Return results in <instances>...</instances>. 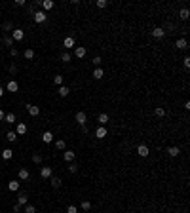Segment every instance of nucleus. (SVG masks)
Listing matches in <instances>:
<instances>
[{"instance_id": "obj_22", "label": "nucleus", "mask_w": 190, "mask_h": 213, "mask_svg": "<svg viewBox=\"0 0 190 213\" xmlns=\"http://www.w3.org/2000/svg\"><path fill=\"white\" fill-rule=\"evenodd\" d=\"M103 76H105V71L101 69V67H97V69L93 71V78H95V80H101Z\"/></svg>"}, {"instance_id": "obj_23", "label": "nucleus", "mask_w": 190, "mask_h": 213, "mask_svg": "<svg viewBox=\"0 0 190 213\" xmlns=\"http://www.w3.org/2000/svg\"><path fill=\"white\" fill-rule=\"evenodd\" d=\"M11 156H14L11 148H4L2 150V160H11Z\"/></svg>"}, {"instance_id": "obj_43", "label": "nucleus", "mask_w": 190, "mask_h": 213, "mask_svg": "<svg viewBox=\"0 0 190 213\" xmlns=\"http://www.w3.org/2000/svg\"><path fill=\"white\" fill-rule=\"evenodd\" d=\"M10 55H11V57H17V50H15V48H11V50H10Z\"/></svg>"}, {"instance_id": "obj_5", "label": "nucleus", "mask_w": 190, "mask_h": 213, "mask_svg": "<svg viewBox=\"0 0 190 213\" xmlns=\"http://www.w3.org/2000/svg\"><path fill=\"white\" fill-rule=\"evenodd\" d=\"M74 46H76V42H74L72 36H67V38L63 40V48H65V50H72Z\"/></svg>"}, {"instance_id": "obj_4", "label": "nucleus", "mask_w": 190, "mask_h": 213, "mask_svg": "<svg viewBox=\"0 0 190 213\" xmlns=\"http://www.w3.org/2000/svg\"><path fill=\"white\" fill-rule=\"evenodd\" d=\"M137 154H139L141 158H148V154H150V148H148L147 145H139V147H137Z\"/></svg>"}, {"instance_id": "obj_7", "label": "nucleus", "mask_w": 190, "mask_h": 213, "mask_svg": "<svg viewBox=\"0 0 190 213\" xmlns=\"http://www.w3.org/2000/svg\"><path fill=\"white\" fill-rule=\"evenodd\" d=\"M51 173H53L51 167H40V177H42V179H50Z\"/></svg>"}, {"instance_id": "obj_49", "label": "nucleus", "mask_w": 190, "mask_h": 213, "mask_svg": "<svg viewBox=\"0 0 190 213\" xmlns=\"http://www.w3.org/2000/svg\"><path fill=\"white\" fill-rule=\"evenodd\" d=\"M2 95H4V88L0 86V97H2Z\"/></svg>"}, {"instance_id": "obj_50", "label": "nucleus", "mask_w": 190, "mask_h": 213, "mask_svg": "<svg viewBox=\"0 0 190 213\" xmlns=\"http://www.w3.org/2000/svg\"><path fill=\"white\" fill-rule=\"evenodd\" d=\"M0 76H2V74H0Z\"/></svg>"}, {"instance_id": "obj_1", "label": "nucleus", "mask_w": 190, "mask_h": 213, "mask_svg": "<svg viewBox=\"0 0 190 213\" xmlns=\"http://www.w3.org/2000/svg\"><path fill=\"white\" fill-rule=\"evenodd\" d=\"M74 120L80 124V126H86V122H88V114H86L84 110H78V112L74 114Z\"/></svg>"}, {"instance_id": "obj_42", "label": "nucleus", "mask_w": 190, "mask_h": 213, "mask_svg": "<svg viewBox=\"0 0 190 213\" xmlns=\"http://www.w3.org/2000/svg\"><path fill=\"white\" fill-rule=\"evenodd\" d=\"M67 213H78V209H76L74 206H68L67 207Z\"/></svg>"}, {"instance_id": "obj_18", "label": "nucleus", "mask_w": 190, "mask_h": 213, "mask_svg": "<svg viewBox=\"0 0 190 213\" xmlns=\"http://www.w3.org/2000/svg\"><path fill=\"white\" fill-rule=\"evenodd\" d=\"M29 177H31V171L27 170V167H21V170H19V179H21V181H27Z\"/></svg>"}, {"instance_id": "obj_24", "label": "nucleus", "mask_w": 190, "mask_h": 213, "mask_svg": "<svg viewBox=\"0 0 190 213\" xmlns=\"http://www.w3.org/2000/svg\"><path fill=\"white\" fill-rule=\"evenodd\" d=\"M177 48H179V50H186V48H188L186 38H179V40H177Z\"/></svg>"}, {"instance_id": "obj_6", "label": "nucleus", "mask_w": 190, "mask_h": 213, "mask_svg": "<svg viewBox=\"0 0 190 213\" xmlns=\"http://www.w3.org/2000/svg\"><path fill=\"white\" fill-rule=\"evenodd\" d=\"M150 34L154 36V38H164V36H165V31L162 29V27H154V29L150 31Z\"/></svg>"}, {"instance_id": "obj_32", "label": "nucleus", "mask_w": 190, "mask_h": 213, "mask_svg": "<svg viewBox=\"0 0 190 213\" xmlns=\"http://www.w3.org/2000/svg\"><path fill=\"white\" fill-rule=\"evenodd\" d=\"M80 207H82V209H84V211H88V209H91V202H90V200H84V202H82V204H80Z\"/></svg>"}, {"instance_id": "obj_48", "label": "nucleus", "mask_w": 190, "mask_h": 213, "mask_svg": "<svg viewBox=\"0 0 190 213\" xmlns=\"http://www.w3.org/2000/svg\"><path fill=\"white\" fill-rule=\"evenodd\" d=\"M4 116H6V112H4L2 108H0V122H2V120H4Z\"/></svg>"}, {"instance_id": "obj_33", "label": "nucleus", "mask_w": 190, "mask_h": 213, "mask_svg": "<svg viewBox=\"0 0 190 213\" xmlns=\"http://www.w3.org/2000/svg\"><path fill=\"white\" fill-rule=\"evenodd\" d=\"M55 148H57V150H65V141L63 139H57V141H55Z\"/></svg>"}, {"instance_id": "obj_47", "label": "nucleus", "mask_w": 190, "mask_h": 213, "mask_svg": "<svg viewBox=\"0 0 190 213\" xmlns=\"http://www.w3.org/2000/svg\"><path fill=\"white\" fill-rule=\"evenodd\" d=\"M10 72H11V74H14V72H17V67H15V65H10Z\"/></svg>"}, {"instance_id": "obj_9", "label": "nucleus", "mask_w": 190, "mask_h": 213, "mask_svg": "<svg viewBox=\"0 0 190 213\" xmlns=\"http://www.w3.org/2000/svg\"><path fill=\"white\" fill-rule=\"evenodd\" d=\"M6 90H8V91H11V93H15V91L19 90V84L15 82V80H10V82L6 84Z\"/></svg>"}, {"instance_id": "obj_45", "label": "nucleus", "mask_w": 190, "mask_h": 213, "mask_svg": "<svg viewBox=\"0 0 190 213\" xmlns=\"http://www.w3.org/2000/svg\"><path fill=\"white\" fill-rule=\"evenodd\" d=\"M27 11H29L31 15H34V11H36V10H34V6H29V8H27Z\"/></svg>"}, {"instance_id": "obj_16", "label": "nucleus", "mask_w": 190, "mask_h": 213, "mask_svg": "<svg viewBox=\"0 0 190 213\" xmlns=\"http://www.w3.org/2000/svg\"><path fill=\"white\" fill-rule=\"evenodd\" d=\"M167 154L171 156V158H177V156L181 154V148H179V147H169V148H167Z\"/></svg>"}, {"instance_id": "obj_15", "label": "nucleus", "mask_w": 190, "mask_h": 213, "mask_svg": "<svg viewBox=\"0 0 190 213\" xmlns=\"http://www.w3.org/2000/svg\"><path fill=\"white\" fill-rule=\"evenodd\" d=\"M86 48H84V46H78V48H76V50H74V55H76V57H78V59H82V57H86Z\"/></svg>"}, {"instance_id": "obj_26", "label": "nucleus", "mask_w": 190, "mask_h": 213, "mask_svg": "<svg viewBox=\"0 0 190 213\" xmlns=\"http://www.w3.org/2000/svg\"><path fill=\"white\" fill-rule=\"evenodd\" d=\"M50 179H51V187H53V188H59V187H61L63 181L59 179V177H50Z\"/></svg>"}, {"instance_id": "obj_21", "label": "nucleus", "mask_w": 190, "mask_h": 213, "mask_svg": "<svg viewBox=\"0 0 190 213\" xmlns=\"http://www.w3.org/2000/svg\"><path fill=\"white\" fill-rule=\"evenodd\" d=\"M59 95H61V97H67V95L68 93H70V88H68V86H59Z\"/></svg>"}, {"instance_id": "obj_31", "label": "nucleus", "mask_w": 190, "mask_h": 213, "mask_svg": "<svg viewBox=\"0 0 190 213\" xmlns=\"http://www.w3.org/2000/svg\"><path fill=\"white\" fill-rule=\"evenodd\" d=\"M23 55H25V59H34V50L27 48V50H25V53H23Z\"/></svg>"}, {"instance_id": "obj_2", "label": "nucleus", "mask_w": 190, "mask_h": 213, "mask_svg": "<svg viewBox=\"0 0 190 213\" xmlns=\"http://www.w3.org/2000/svg\"><path fill=\"white\" fill-rule=\"evenodd\" d=\"M32 19H34V23H44L48 19V14H46V11H42V10H40V11H34Z\"/></svg>"}, {"instance_id": "obj_38", "label": "nucleus", "mask_w": 190, "mask_h": 213, "mask_svg": "<svg viewBox=\"0 0 190 213\" xmlns=\"http://www.w3.org/2000/svg\"><path fill=\"white\" fill-rule=\"evenodd\" d=\"M32 162L34 164H42V156L40 154H32Z\"/></svg>"}, {"instance_id": "obj_13", "label": "nucleus", "mask_w": 190, "mask_h": 213, "mask_svg": "<svg viewBox=\"0 0 190 213\" xmlns=\"http://www.w3.org/2000/svg\"><path fill=\"white\" fill-rule=\"evenodd\" d=\"M19 187H21L19 181H10V183H8V190H11V192H17Z\"/></svg>"}, {"instance_id": "obj_3", "label": "nucleus", "mask_w": 190, "mask_h": 213, "mask_svg": "<svg viewBox=\"0 0 190 213\" xmlns=\"http://www.w3.org/2000/svg\"><path fill=\"white\" fill-rule=\"evenodd\" d=\"M25 38V31L23 29H14L11 31V40H15V42H19V40Z\"/></svg>"}, {"instance_id": "obj_12", "label": "nucleus", "mask_w": 190, "mask_h": 213, "mask_svg": "<svg viewBox=\"0 0 190 213\" xmlns=\"http://www.w3.org/2000/svg\"><path fill=\"white\" fill-rule=\"evenodd\" d=\"M15 133H17V135H25L27 133V124L25 122H19L17 128H15Z\"/></svg>"}, {"instance_id": "obj_39", "label": "nucleus", "mask_w": 190, "mask_h": 213, "mask_svg": "<svg viewBox=\"0 0 190 213\" xmlns=\"http://www.w3.org/2000/svg\"><path fill=\"white\" fill-rule=\"evenodd\" d=\"M4 44H6V46H14V40H11V36H6V38H4Z\"/></svg>"}, {"instance_id": "obj_46", "label": "nucleus", "mask_w": 190, "mask_h": 213, "mask_svg": "<svg viewBox=\"0 0 190 213\" xmlns=\"http://www.w3.org/2000/svg\"><path fill=\"white\" fill-rule=\"evenodd\" d=\"M15 6H25V0H15Z\"/></svg>"}, {"instance_id": "obj_34", "label": "nucleus", "mask_w": 190, "mask_h": 213, "mask_svg": "<svg viewBox=\"0 0 190 213\" xmlns=\"http://www.w3.org/2000/svg\"><path fill=\"white\" fill-rule=\"evenodd\" d=\"M67 170H68V173H76V171H78V166H76V164H68V167H67Z\"/></svg>"}, {"instance_id": "obj_29", "label": "nucleus", "mask_w": 190, "mask_h": 213, "mask_svg": "<svg viewBox=\"0 0 190 213\" xmlns=\"http://www.w3.org/2000/svg\"><path fill=\"white\" fill-rule=\"evenodd\" d=\"M6 139H8L10 143H14L15 139H17V133H15V131H8V133H6Z\"/></svg>"}, {"instance_id": "obj_37", "label": "nucleus", "mask_w": 190, "mask_h": 213, "mask_svg": "<svg viewBox=\"0 0 190 213\" xmlns=\"http://www.w3.org/2000/svg\"><path fill=\"white\" fill-rule=\"evenodd\" d=\"M70 59H72V57H70V53H67V51H65V53L61 55V61H63V63H68Z\"/></svg>"}, {"instance_id": "obj_10", "label": "nucleus", "mask_w": 190, "mask_h": 213, "mask_svg": "<svg viewBox=\"0 0 190 213\" xmlns=\"http://www.w3.org/2000/svg\"><path fill=\"white\" fill-rule=\"evenodd\" d=\"M63 158H65V162L70 164L72 160L76 158V152H74V150H65V152H63Z\"/></svg>"}, {"instance_id": "obj_30", "label": "nucleus", "mask_w": 190, "mask_h": 213, "mask_svg": "<svg viewBox=\"0 0 190 213\" xmlns=\"http://www.w3.org/2000/svg\"><path fill=\"white\" fill-rule=\"evenodd\" d=\"M91 63H93L95 67H101V65H103V57H101V55H95V57L91 59Z\"/></svg>"}, {"instance_id": "obj_27", "label": "nucleus", "mask_w": 190, "mask_h": 213, "mask_svg": "<svg viewBox=\"0 0 190 213\" xmlns=\"http://www.w3.org/2000/svg\"><path fill=\"white\" fill-rule=\"evenodd\" d=\"M154 114L158 116V118H164V116H165V108H164V107H156Z\"/></svg>"}, {"instance_id": "obj_17", "label": "nucleus", "mask_w": 190, "mask_h": 213, "mask_svg": "<svg viewBox=\"0 0 190 213\" xmlns=\"http://www.w3.org/2000/svg\"><path fill=\"white\" fill-rule=\"evenodd\" d=\"M27 110H29L31 116H38L40 114V107H36V105H27Z\"/></svg>"}, {"instance_id": "obj_35", "label": "nucleus", "mask_w": 190, "mask_h": 213, "mask_svg": "<svg viewBox=\"0 0 190 213\" xmlns=\"http://www.w3.org/2000/svg\"><path fill=\"white\" fill-rule=\"evenodd\" d=\"M95 6L103 10V8H107V6H108V2H107V0H97V2H95Z\"/></svg>"}, {"instance_id": "obj_19", "label": "nucleus", "mask_w": 190, "mask_h": 213, "mask_svg": "<svg viewBox=\"0 0 190 213\" xmlns=\"http://www.w3.org/2000/svg\"><path fill=\"white\" fill-rule=\"evenodd\" d=\"M97 122H99V126H105V124L108 122V114L107 112H101V114L97 116Z\"/></svg>"}, {"instance_id": "obj_36", "label": "nucleus", "mask_w": 190, "mask_h": 213, "mask_svg": "<svg viewBox=\"0 0 190 213\" xmlns=\"http://www.w3.org/2000/svg\"><path fill=\"white\" fill-rule=\"evenodd\" d=\"M53 84H57V86H63V76H61V74L53 76Z\"/></svg>"}, {"instance_id": "obj_14", "label": "nucleus", "mask_w": 190, "mask_h": 213, "mask_svg": "<svg viewBox=\"0 0 190 213\" xmlns=\"http://www.w3.org/2000/svg\"><path fill=\"white\" fill-rule=\"evenodd\" d=\"M27 200H29V196H27L25 192H19L17 194V204L19 206H27Z\"/></svg>"}, {"instance_id": "obj_8", "label": "nucleus", "mask_w": 190, "mask_h": 213, "mask_svg": "<svg viewBox=\"0 0 190 213\" xmlns=\"http://www.w3.org/2000/svg\"><path fill=\"white\" fill-rule=\"evenodd\" d=\"M38 6H42V11H48V10H51V8L55 6L53 2H51V0H40V4Z\"/></svg>"}, {"instance_id": "obj_11", "label": "nucleus", "mask_w": 190, "mask_h": 213, "mask_svg": "<svg viewBox=\"0 0 190 213\" xmlns=\"http://www.w3.org/2000/svg\"><path fill=\"white\" fill-rule=\"evenodd\" d=\"M95 137L97 139H105V137H107V128H105V126H99L95 130Z\"/></svg>"}, {"instance_id": "obj_25", "label": "nucleus", "mask_w": 190, "mask_h": 213, "mask_svg": "<svg viewBox=\"0 0 190 213\" xmlns=\"http://www.w3.org/2000/svg\"><path fill=\"white\" fill-rule=\"evenodd\" d=\"M188 15H190V11L186 10V8H183V10L179 11V17L183 19V21H186V19H188Z\"/></svg>"}, {"instance_id": "obj_41", "label": "nucleus", "mask_w": 190, "mask_h": 213, "mask_svg": "<svg viewBox=\"0 0 190 213\" xmlns=\"http://www.w3.org/2000/svg\"><path fill=\"white\" fill-rule=\"evenodd\" d=\"M183 65H184V69H190V57H188V55L183 59Z\"/></svg>"}, {"instance_id": "obj_40", "label": "nucleus", "mask_w": 190, "mask_h": 213, "mask_svg": "<svg viewBox=\"0 0 190 213\" xmlns=\"http://www.w3.org/2000/svg\"><path fill=\"white\" fill-rule=\"evenodd\" d=\"M25 213H36V207L34 206H25Z\"/></svg>"}, {"instance_id": "obj_28", "label": "nucleus", "mask_w": 190, "mask_h": 213, "mask_svg": "<svg viewBox=\"0 0 190 213\" xmlns=\"http://www.w3.org/2000/svg\"><path fill=\"white\" fill-rule=\"evenodd\" d=\"M4 120H6L8 124H14L15 122V114H14V112H8V114L4 116Z\"/></svg>"}, {"instance_id": "obj_20", "label": "nucleus", "mask_w": 190, "mask_h": 213, "mask_svg": "<svg viewBox=\"0 0 190 213\" xmlns=\"http://www.w3.org/2000/svg\"><path fill=\"white\" fill-rule=\"evenodd\" d=\"M42 141L44 143H51L53 141V133H51V131H44L42 133Z\"/></svg>"}, {"instance_id": "obj_44", "label": "nucleus", "mask_w": 190, "mask_h": 213, "mask_svg": "<svg viewBox=\"0 0 190 213\" xmlns=\"http://www.w3.org/2000/svg\"><path fill=\"white\" fill-rule=\"evenodd\" d=\"M14 211L19 213V211H21V206H19V204H14Z\"/></svg>"}]
</instances>
